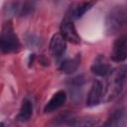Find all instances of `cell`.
<instances>
[{"label":"cell","instance_id":"cell-1","mask_svg":"<svg viewBox=\"0 0 127 127\" xmlns=\"http://www.w3.org/2000/svg\"><path fill=\"white\" fill-rule=\"evenodd\" d=\"M20 47V41L14 31L11 21L5 22L0 32V52L4 54L15 53Z\"/></svg>","mask_w":127,"mask_h":127},{"label":"cell","instance_id":"cell-2","mask_svg":"<svg viewBox=\"0 0 127 127\" xmlns=\"http://www.w3.org/2000/svg\"><path fill=\"white\" fill-rule=\"evenodd\" d=\"M127 12L124 6L113 7L106 16L105 27L108 35H115L126 25Z\"/></svg>","mask_w":127,"mask_h":127},{"label":"cell","instance_id":"cell-3","mask_svg":"<svg viewBox=\"0 0 127 127\" xmlns=\"http://www.w3.org/2000/svg\"><path fill=\"white\" fill-rule=\"evenodd\" d=\"M35 8V3L34 2H9L7 3V8H5L7 14L9 15H14V16H19V17H25L33 13Z\"/></svg>","mask_w":127,"mask_h":127},{"label":"cell","instance_id":"cell-4","mask_svg":"<svg viewBox=\"0 0 127 127\" xmlns=\"http://www.w3.org/2000/svg\"><path fill=\"white\" fill-rule=\"evenodd\" d=\"M61 35L65 40V42H69L71 44H79L80 43V37L75 29V26L71 19L68 17H65L62 24H61Z\"/></svg>","mask_w":127,"mask_h":127},{"label":"cell","instance_id":"cell-5","mask_svg":"<svg viewBox=\"0 0 127 127\" xmlns=\"http://www.w3.org/2000/svg\"><path fill=\"white\" fill-rule=\"evenodd\" d=\"M105 86L100 80H94L92 85L89 89L86 98V105L87 106H95L100 103L101 99L105 94Z\"/></svg>","mask_w":127,"mask_h":127},{"label":"cell","instance_id":"cell-6","mask_svg":"<svg viewBox=\"0 0 127 127\" xmlns=\"http://www.w3.org/2000/svg\"><path fill=\"white\" fill-rule=\"evenodd\" d=\"M126 57H127V39L126 36H121L114 42L111 59L116 63H121L126 60Z\"/></svg>","mask_w":127,"mask_h":127},{"label":"cell","instance_id":"cell-7","mask_svg":"<svg viewBox=\"0 0 127 127\" xmlns=\"http://www.w3.org/2000/svg\"><path fill=\"white\" fill-rule=\"evenodd\" d=\"M50 54L55 59H60L64 54L66 49V42L61 34H55L50 42Z\"/></svg>","mask_w":127,"mask_h":127},{"label":"cell","instance_id":"cell-8","mask_svg":"<svg viewBox=\"0 0 127 127\" xmlns=\"http://www.w3.org/2000/svg\"><path fill=\"white\" fill-rule=\"evenodd\" d=\"M90 69L94 74H96L98 76H106V75H109V73L112 70V67L107 63L105 58L103 56L99 55L94 59L92 64L90 66Z\"/></svg>","mask_w":127,"mask_h":127},{"label":"cell","instance_id":"cell-9","mask_svg":"<svg viewBox=\"0 0 127 127\" xmlns=\"http://www.w3.org/2000/svg\"><path fill=\"white\" fill-rule=\"evenodd\" d=\"M65 100H66V94H65V92L64 90H59L47 102V104L44 107V111L46 113L54 112V111L58 110L60 107H62L64 104Z\"/></svg>","mask_w":127,"mask_h":127},{"label":"cell","instance_id":"cell-10","mask_svg":"<svg viewBox=\"0 0 127 127\" xmlns=\"http://www.w3.org/2000/svg\"><path fill=\"white\" fill-rule=\"evenodd\" d=\"M93 3L92 2H78V3H73L68 10V14L66 17H68L71 20L74 19H79L81 18L85 12H87L91 7Z\"/></svg>","mask_w":127,"mask_h":127},{"label":"cell","instance_id":"cell-11","mask_svg":"<svg viewBox=\"0 0 127 127\" xmlns=\"http://www.w3.org/2000/svg\"><path fill=\"white\" fill-rule=\"evenodd\" d=\"M125 112L123 109H117L110 114L102 127H124Z\"/></svg>","mask_w":127,"mask_h":127},{"label":"cell","instance_id":"cell-12","mask_svg":"<svg viewBox=\"0 0 127 127\" xmlns=\"http://www.w3.org/2000/svg\"><path fill=\"white\" fill-rule=\"evenodd\" d=\"M80 61H81V57H80L79 54H77L73 58L64 61L61 64V66H60V69L64 73L71 74L78 68V66L80 64Z\"/></svg>","mask_w":127,"mask_h":127},{"label":"cell","instance_id":"cell-13","mask_svg":"<svg viewBox=\"0 0 127 127\" xmlns=\"http://www.w3.org/2000/svg\"><path fill=\"white\" fill-rule=\"evenodd\" d=\"M33 114V104L29 99H24L20 108V112L18 115V119L22 122L27 121L31 118Z\"/></svg>","mask_w":127,"mask_h":127},{"label":"cell","instance_id":"cell-14","mask_svg":"<svg viewBox=\"0 0 127 127\" xmlns=\"http://www.w3.org/2000/svg\"><path fill=\"white\" fill-rule=\"evenodd\" d=\"M83 83H84V77H83V75L75 76V77H73L70 80L69 87H70V93L72 94V97H74V96L79 97L80 96V94H81L80 89L82 88Z\"/></svg>","mask_w":127,"mask_h":127},{"label":"cell","instance_id":"cell-15","mask_svg":"<svg viewBox=\"0 0 127 127\" xmlns=\"http://www.w3.org/2000/svg\"><path fill=\"white\" fill-rule=\"evenodd\" d=\"M96 124H97V119L95 117L86 116L73 121L70 127H95Z\"/></svg>","mask_w":127,"mask_h":127},{"label":"cell","instance_id":"cell-16","mask_svg":"<svg viewBox=\"0 0 127 127\" xmlns=\"http://www.w3.org/2000/svg\"><path fill=\"white\" fill-rule=\"evenodd\" d=\"M0 127H5V124L3 122H0Z\"/></svg>","mask_w":127,"mask_h":127}]
</instances>
